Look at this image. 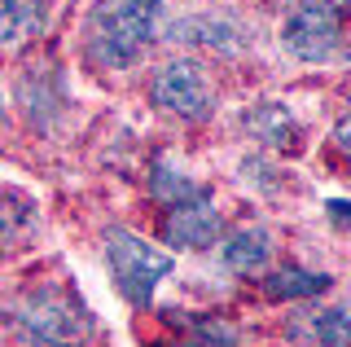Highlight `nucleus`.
<instances>
[{"mask_svg": "<svg viewBox=\"0 0 351 347\" xmlns=\"http://www.w3.org/2000/svg\"><path fill=\"white\" fill-rule=\"evenodd\" d=\"M14 325L36 347H80L93 334V312L75 290L40 281L14 299Z\"/></svg>", "mask_w": 351, "mask_h": 347, "instance_id": "nucleus-2", "label": "nucleus"}, {"mask_svg": "<svg viewBox=\"0 0 351 347\" xmlns=\"http://www.w3.org/2000/svg\"><path fill=\"white\" fill-rule=\"evenodd\" d=\"M312 343L316 347H351V303L316 312L312 317Z\"/></svg>", "mask_w": 351, "mask_h": 347, "instance_id": "nucleus-13", "label": "nucleus"}, {"mask_svg": "<svg viewBox=\"0 0 351 347\" xmlns=\"http://www.w3.org/2000/svg\"><path fill=\"white\" fill-rule=\"evenodd\" d=\"M162 0H97L88 14V58L97 67H132L162 36Z\"/></svg>", "mask_w": 351, "mask_h": 347, "instance_id": "nucleus-1", "label": "nucleus"}, {"mask_svg": "<svg viewBox=\"0 0 351 347\" xmlns=\"http://www.w3.org/2000/svg\"><path fill=\"white\" fill-rule=\"evenodd\" d=\"M329 5H334L338 14H347V9H351V0H329Z\"/></svg>", "mask_w": 351, "mask_h": 347, "instance_id": "nucleus-17", "label": "nucleus"}, {"mask_svg": "<svg viewBox=\"0 0 351 347\" xmlns=\"http://www.w3.org/2000/svg\"><path fill=\"white\" fill-rule=\"evenodd\" d=\"M272 255V233L250 224V229H237L228 233V242L219 246V259H224L228 273H259Z\"/></svg>", "mask_w": 351, "mask_h": 347, "instance_id": "nucleus-10", "label": "nucleus"}, {"mask_svg": "<svg viewBox=\"0 0 351 347\" xmlns=\"http://www.w3.org/2000/svg\"><path fill=\"white\" fill-rule=\"evenodd\" d=\"M246 128H250L259 141H268V145H281V141L294 132V119H290V110H285V106L268 101V106H259V110L246 115Z\"/></svg>", "mask_w": 351, "mask_h": 347, "instance_id": "nucleus-14", "label": "nucleus"}, {"mask_svg": "<svg viewBox=\"0 0 351 347\" xmlns=\"http://www.w3.org/2000/svg\"><path fill=\"white\" fill-rule=\"evenodd\" d=\"M329 215H334V224H347V220H351V202L334 198V202H329Z\"/></svg>", "mask_w": 351, "mask_h": 347, "instance_id": "nucleus-16", "label": "nucleus"}, {"mask_svg": "<svg viewBox=\"0 0 351 347\" xmlns=\"http://www.w3.org/2000/svg\"><path fill=\"white\" fill-rule=\"evenodd\" d=\"M334 141H338V149H343V154L351 158V115H347V119H343V123H338V128H334Z\"/></svg>", "mask_w": 351, "mask_h": 347, "instance_id": "nucleus-15", "label": "nucleus"}, {"mask_svg": "<svg viewBox=\"0 0 351 347\" xmlns=\"http://www.w3.org/2000/svg\"><path fill=\"white\" fill-rule=\"evenodd\" d=\"M162 36L171 45H197V49H215V53H237L246 31H237V23L228 18H215V14H189V18H176L167 23Z\"/></svg>", "mask_w": 351, "mask_h": 347, "instance_id": "nucleus-7", "label": "nucleus"}, {"mask_svg": "<svg viewBox=\"0 0 351 347\" xmlns=\"http://www.w3.org/2000/svg\"><path fill=\"white\" fill-rule=\"evenodd\" d=\"M281 45L285 53L303 62H325L343 45V14L329 0H299L290 18L281 23Z\"/></svg>", "mask_w": 351, "mask_h": 347, "instance_id": "nucleus-4", "label": "nucleus"}, {"mask_svg": "<svg viewBox=\"0 0 351 347\" xmlns=\"http://www.w3.org/2000/svg\"><path fill=\"white\" fill-rule=\"evenodd\" d=\"M106 259H110V273H114V286L123 290L132 308H149L154 286L176 268V259L167 251H154L132 229H106Z\"/></svg>", "mask_w": 351, "mask_h": 347, "instance_id": "nucleus-3", "label": "nucleus"}, {"mask_svg": "<svg viewBox=\"0 0 351 347\" xmlns=\"http://www.w3.org/2000/svg\"><path fill=\"white\" fill-rule=\"evenodd\" d=\"M0 123H5V115H0Z\"/></svg>", "mask_w": 351, "mask_h": 347, "instance_id": "nucleus-18", "label": "nucleus"}, {"mask_svg": "<svg viewBox=\"0 0 351 347\" xmlns=\"http://www.w3.org/2000/svg\"><path fill=\"white\" fill-rule=\"evenodd\" d=\"M162 242L171 251H206L211 242H219V211L211 198L184 202V207H167L162 215Z\"/></svg>", "mask_w": 351, "mask_h": 347, "instance_id": "nucleus-6", "label": "nucleus"}, {"mask_svg": "<svg viewBox=\"0 0 351 347\" xmlns=\"http://www.w3.org/2000/svg\"><path fill=\"white\" fill-rule=\"evenodd\" d=\"M154 101L162 106L167 115H180V119H206L215 110V88L206 80V71L197 67L193 58H171L154 71V84H149Z\"/></svg>", "mask_w": 351, "mask_h": 347, "instance_id": "nucleus-5", "label": "nucleus"}, {"mask_svg": "<svg viewBox=\"0 0 351 347\" xmlns=\"http://www.w3.org/2000/svg\"><path fill=\"white\" fill-rule=\"evenodd\" d=\"M149 193L162 202V207H184V202H197V198H211V189L202 180H189L180 171V163L171 154H158L149 167Z\"/></svg>", "mask_w": 351, "mask_h": 347, "instance_id": "nucleus-9", "label": "nucleus"}, {"mask_svg": "<svg viewBox=\"0 0 351 347\" xmlns=\"http://www.w3.org/2000/svg\"><path fill=\"white\" fill-rule=\"evenodd\" d=\"M49 23V0H0V53L27 45Z\"/></svg>", "mask_w": 351, "mask_h": 347, "instance_id": "nucleus-8", "label": "nucleus"}, {"mask_svg": "<svg viewBox=\"0 0 351 347\" xmlns=\"http://www.w3.org/2000/svg\"><path fill=\"white\" fill-rule=\"evenodd\" d=\"M36 202L27 198L22 189L0 185V246H18L22 237L36 229Z\"/></svg>", "mask_w": 351, "mask_h": 347, "instance_id": "nucleus-12", "label": "nucleus"}, {"mask_svg": "<svg viewBox=\"0 0 351 347\" xmlns=\"http://www.w3.org/2000/svg\"><path fill=\"white\" fill-rule=\"evenodd\" d=\"M329 290V277L325 273H312V268H299V264H281L263 277V295L272 303H294V299H312V295H325Z\"/></svg>", "mask_w": 351, "mask_h": 347, "instance_id": "nucleus-11", "label": "nucleus"}]
</instances>
